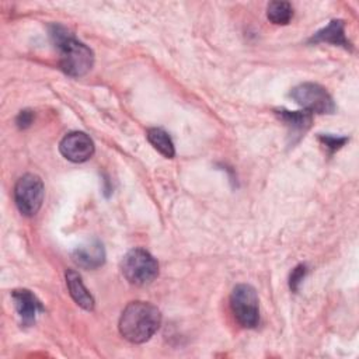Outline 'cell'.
I'll use <instances>...</instances> for the list:
<instances>
[{"label": "cell", "mask_w": 359, "mask_h": 359, "mask_svg": "<svg viewBox=\"0 0 359 359\" xmlns=\"http://www.w3.org/2000/svg\"><path fill=\"white\" fill-rule=\"evenodd\" d=\"M161 324L160 310L147 302H130L119 318L121 335L132 344L149 341Z\"/></svg>", "instance_id": "cell-1"}, {"label": "cell", "mask_w": 359, "mask_h": 359, "mask_svg": "<svg viewBox=\"0 0 359 359\" xmlns=\"http://www.w3.org/2000/svg\"><path fill=\"white\" fill-rule=\"evenodd\" d=\"M50 35L60 50L59 65L66 74L72 77H81L91 70L94 55L87 45L74 39L60 25H53Z\"/></svg>", "instance_id": "cell-2"}, {"label": "cell", "mask_w": 359, "mask_h": 359, "mask_svg": "<svg viewBox=\"0 0 359 359\" xmlns=\"http://www.w3.org/2000/svg\"><path fill=\"white\" fill-rule=\"evenodd\" d=\"M121 269L125 279L136 286L149 285L158 275L157 261L143 248H133L128 251L122 258Z\"/></svg>", "instance_id": "cell-3"}, {"label": "cell", "mask_w": 359, "mask_h": 359, "mask_svg": "<svg viewBox=\"0 0 359 359\" xmlns=\"http://www.w3.org/2000/svg\"><path fill=\"white\" fill-rule=\"evenodd\" d=\"M230 307L237 323L244 328H255L259 323V304L255 289L247 283L237 285L230 294Z\"/></svg>", "instance_id": "cell-4"}, {"label": "cell", "mask_w": 359, "mask_h": 359, "mask_svg": "<svg viewBox=\"0 0 359 359\" xmlns=\"http://www.w3.org/2000/svg\"><path fill=\"white\" fill-rule=\"evenodd\" d=\"M45 188L42 180L35 174L22 175L14 187V201L21 215L34 216L42 206Z\"/></svg>", "instance_id": "cell-5"}, {"label": "cell", "mask_w": 359, "mask_h": 359, "mask_svg": "<svg viewBox=\"0 0 359 359\" xmlns=\"http://www.w3.org/2000/svg\"><path fill=\"white\" fill-rule=\"evenodd\" d=\"M290 97L303 108V111L310 114H332L335 111V104L330 93L316 83L296 86L292 90Z\"/></svg>", "instance_id": "cell-6"}, {"label": "cell", "mask_w": 359, "mask_h": 359, "mask_svg": "<svg viewBox=\"0 0 359 359\" xmlns=\"http://www.w3.org/2000/svg\"><path fill=\"white\" fill-rule=\"evenodd\" d=\"M59 150L65 158L83 163L94 154V143L84 132H70L62 139Z\"/></svg>", "instance_id": "cell-7"}, {"label": "cell", "mask_w": 359, "mask_h": 359, "mask_svg": "<svg viewBox=\"0 0 359 359\" xmlns=\"http://www.w3.org/2000/svg\"><path fill=\"white\" fill-rule=\"evenodd\" d=\"M11 297L21 323L24 325H32L35 323L36 314L43 310L41 302L28 289H15L11 292Z\"/></svg>", "instance_id": "cell-8"}, {"label": "cell", "mask_w": 359, "mask_h": 359, "mask_svg": "<svg viewBox=\"0 0 359 359\" xmlns=\"http://www.w3.org/2000/svg\"><path fill=\"white\" fill-rule=\"evenodd\" d=\"M72 258L76 265L84 269H95L105 261V251L100 241H91L87 245L77 247L72 252Z\"/></svg>", "instance_id": "cell-9"}, {"label": "cell", "mask_w": 359, "mask_h": 359, "mask_svg": "<svg viewBox=\"0 0 359 359\" xmlns=\"http://www.w3.org/2000/svg\"><path fill=\"white\" fill-rule=\"evenodd\" d=\"M65 278H66V285L72 299L84 310L91 311L94 309V297L84 286L79 272H76L74 269H67Z\"/></svg>", "instance_id": "cell-10"}, {"label": "cell", "mask_w": 359, "mask_h": 359, "mask_svg": "<svg viewBox=\"0 0 359 359\" xmlns=\"http://www.w3.org/2000/svg\"><path fill=\"white\" fill-rule=\"evenodd\" d=\"M344 21L342 20H332L327 27H324L323 29L317 31L311 38L310 42L311 43H320V42H327V43H332V45H338L342 46L345 49H351V43L345 36V31H344Z\"/></svg>", "instance_id": "cell-11"}, {"label": "cell", "mask_w": 359, "mask_h": 359, "mask_svg": "<svg viewBox=\"0 0 359 359\" xmlns=\"http://www.w3.org/2000/svg\"><path fill=\"white\" fill-rule=\"evenodd\" d=\"M278 116L280 118L282 122L290 129L292 133L303 135L310 126H311V114L307 111H287V109H280L276 112Z\"/></svg>", "instance_id": "cell-12"}, {"label": "cell", "mask_w": 359, "mask_h": 359, "mask_svg": "<svg viewBox=\"0 0 359 359\" xmlns=\"http://www.w3.org/2000/svg\"><path fill=\"white\" fill-rule=\"evenodd\" d=\"M147 140L149 143L164 157L167 158H172L175 154V149H174V143L170 137V135L161 129V128H150L146 132Z\"/></svg>", "instance_id": "cell-13"}, {"label": "cell", "mask_w": 359, "mask_h": 359, "mask_svg": "<svg viewBox=\"0 0 359 359\" xmlns=\"http://www.w3.org/2000/svg\"><path fill=\"white\" fill-rule=\"evenodd\" d=\"M266 17L272 24L286 25L293 17V7L287 1H271L266 7Z\"/></svg>", "instance_id": "cell-14"}, {"label": "cell", "mask_w": 359, "mask_h": 359, "mask_svg": "<svg viewBox=\"0 0 359 359\" xmlns=\"http://www.w3.org/2000/svg\"><path fill=\"white\" fill-rule=\"evenodd\" d=\"M320 140L332 153V151L341 149L348 142V137H341V136H334V135H321Z\"/></svg>", "instance_id": "cell-15"}, {"label": "cell", "mask_w": 359, "mask_h": 359, "mask_svg": "<svg viewBox=\"0 0 359 359\" xmlns=\"http://www.w3.org/2000/svg\"><path fill=\"white\" fill-rule=\"evenodd\" d=\"M306 273H307V268H306V265H297L293 271H292V273H290V278H289V286H290V289L293 290V292H296L297 289H299V285L302 283V280L304 279V276H306Z\"/></svg>", "instance_id": "cell-16"}, {"label": "cell", "mask_w": 359, "mask_h": 359, "mask_svg": "<svg viewBox=\"0 0 359 359\" xmlns=\"http://www.w3.org/2000/svg\"><path fill=\"white\" fill-rule=\"evenodd\" d=\"M32 121H34V114H32V111H29V109L21 111V112L17 115V119H15L17 126H18L20 129L28 128V126L32 123Z\"/></svg>", "instance_id": "cell-17"}]
</instances>
